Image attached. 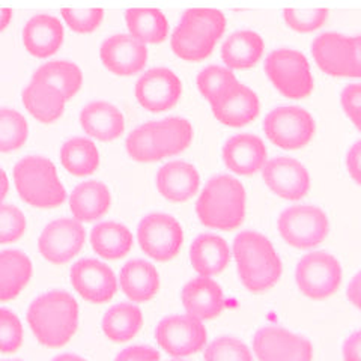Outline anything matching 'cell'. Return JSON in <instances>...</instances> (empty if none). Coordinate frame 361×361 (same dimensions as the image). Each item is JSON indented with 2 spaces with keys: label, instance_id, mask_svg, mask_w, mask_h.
Returning <instances> with one entry per match:
<instances>
[{
  "label": "cell",
  "instance_id": "obj_28",
  "mask_svg": "<svg viewBox=\"0 0 361 361\" xmlns=\"http://www.w3.org/2000/svg\"><path fill=\"white\" fill-rule=\"evenodd\" d=\"M264 38L253 30H236L221 45V59L229 70H248L262 59Z\"/></svg>",
  "mask_w": 361,
  "mask_h": 361
},
{
  "label": "cell",
  "instance_id": "obj_34",
  "mask_svg": "<svg viewBox=\"0 0 361 361\" xmlns=\"http://www.w3.org/2000/svg\"><path fill=\"white\" fill-rule=\"evenodd\" d=\"M143 325V313L134 302H119L107 310L103 331L111 342H128Z\"/></svg>",
  "mask_w": 361,
  "mask_h": 361
},
{
  "label": "cell",
  "instance_id": "obj_29",
  "mask_svg": "<svg viewBox=\"0 0 361 361\" xmlns=\"http://www.w3.org/2000/svg\"><path fill=\"white\" fill-rule=\"evenodd\" d=\"M21 98L26 110L42 123L56 122L65 111V97L58 87L45 82L32 80L23 90Z\"/></svg>",
  "mask_w": 361,
  "mask_h": 361
},
{
  "label": "cell",
  "instance_id": "obj_38",
  "mask_svg": "<svg viewBox=\"0 0 361 361\" xmlns=\"http://www.w3.org/2000/svg\"><path fill=\"white\" fill-rule=\"evenodd\" d=\"M126 148L134 161L154 163L163 160L154 139V122H146L133 130L127 137Z\"/></svg>",
  "mask_w": 361,
  "mask_h": 361
},
{
  "label": "cell",
  "instance_id": "obj_10",
  "mask_svg": "<svg viewBox=\"0 0 361 361\" xmlns=\"http://www.w3.org/2000/svg\"><path fill=\"white\" fill-rule=\"evenodd\" d=\"M142 250L158 262L173 259L184 243V231L179 221L164 212H154L142 219L137 228Z\"/></svg>",
  "mask_w": 361,
  "mask_h": 361
},
{
  "label": "cell",
  "instance_id": "obj_8",
  "mask_svg": "<svg viewBox=\"0 0 361 361\" xmlns=\"http://www.w3.org/2000/svg\"><path fill=\"white\" fill-rule=\"evenodd\" d=\"M157 343L175 358L193 355L207 346L208 331L203 321L188 313L166 316L155 329Z\"/></svg>",
  "mask_w": 361,
  "mask_h": 361
},
{
  "label": "cell",
  "instance_id": "obj_18",
  "mask_svg": "<svg viewBox=\"0 0 361 361\" xmlns=\"http://www.w3.org/2000/svg\"><path fill=\"white\" fill-rule=\"evenodd\" d=\"M212 115L226 127L240 128L255 121L261 103L253 89L236 80L209 104Z\"/></svg>",
  "mask_w": 361,
  "mask_h": 361
},
{
  "label": "cell",
  "instance_id": "obj_4",
  "mask_svg": "<svg viewBox=\"0 0 361 361\" xmlns=\"http://www.w3.org/2000/svg\"><path fill=\"white\" fill-rule=\"evenodd\" d=\"M14 184L21 200L35 208H56L66 200L58 169L49 158L27 155L14 167Z\"/></svg>",
  "mask_w": 361,
  "mask_h": 361
},
{
  "label": "cell",
  "instance_id": "obj_3",
  "mask_svg": "<svg viewBox=\"0 0 361 361\" xmlns=\"http://www.w3.org/2000/svg\"><path fill=\"white\" fill-rule=\"evenodd\" d=\"M245 188L231 175L211 178L196 203L200 223L211 229L232 231L240 228L245 217Z\"/></svg>",
  "mask_w": 361,
  "mask_h": 361
},
{
  "label": "cell",
  "instance_id": "obj_41",
  "mask_svg": "<svg viewBox=\"0 0 361 361\" xmlns=\"http://www.w3.org/2000/svg\"><path fill=\"white\" fill-rule=\"evenodd\" d=\"M283 18L288 27L300 33H309L316 29H319L325 25L329 18V9L318 8V9H295V8H285Z\"/></svg>",
  "mask_w": 361,
  "mask_h": 361
},
{
  "label": "cell",
  "instance_id": "obj_53",
  "mask_svg": "<svg viewBox=\"0 0 361 361\" xmlns=\"http://www.w3.org/2000/svg\"><path fill=\"white\" fill-rule=\"evenodd\" d=\"M65 358H80V357L71 355V354H68V355H59V357H58V360H65Z\"/></svg>",
  "mask_w": 361,
  "mask_h": 361
},
{
  "label": "cell",
  "instance_id": "obj_11",
  "mask_svg": "<svg viewBox=\"0 0 361 361\" xmlns=\"http://www.w3.org/2000/svg\"><path fill=\"white\" fill-rule=\"evenodd\" d=\"M295 280L304 295L313 300L331 297L342 283V267L326 252H312L301 257Z\"/></svg>",
  "mask_w": 361,
  "mask_h": 361
},
{
  "label": "cell",
  "instance_id": "obj_47",
  "mask_svg": "<svg viewBox=\"0 0 361 361\" xmlns=\"http://www.w3.org/2000/svg\"><path fill=\"white\" fill-rule=\"evenodd\" d=\"M116 360L122 361H154V360H160V353L157 349L151 346H142V345H135V346H128L123 349L122 353L118 354Z\"/></svg>",
  "mask_w": 361,
  "mask_h": 361
},
{
  "label": "cell",
  "instance_id": "obj_37",
  "mask_svg": "<svg viewBox=\"0 0 361 361\" xmlns=\"http://www.w3.org/2000/svg\"><path fill=\"white\" fill-rule=\"evenodd\" d=\"M29 137L26 118L13 109H0V152L20 149Z\"/></svg>",
  "mask_w": 361,
  "mask_h": 361
},
{
  "label": "cell",
  "instance_id": "obj_49",
  "mask_svg": "<svg viewBox=\"0 0 361 361\" xmlns=\"http://www.w3.org/2000/svg\"><path fill=\"white\" fill-rule=\"evenodd\" d=\"M343 358L346 361L361 360V333L355 331L343 343Z\"/></svg>",
  "mask_w": 361,
  "mask_h": 361
},
{
  "label": "cell",
  "instance_id": "obj_26",
  "mask_svg": "<svg viewBox=\"0 0 361 361\" xmlns=\"http://www.w3.org/2000/svg\"><path fill=\"white\" fill-rule=\"evenodd\" d=\"M118 285L133 302L152 300L160 289V276L157 268L143 259H133L122 267Z\"/></svg>",
  "mask_w": 361,
  "mask_h": 361
},
{
  "label": "cell",
  "instance_id": "obj_43",
  "mask_svg": "<svg viewBox=\"0 0 361 361\" xmlns=\"http://www.w3.org/2000/svg\"><path fill=\"white\" fill-rule=\"evenodd\" d=\"M61 16L65 25L75 33H92L95 32L104 20L103 8L90 9H73L62 8Z\"/></svg>",
  "mask_w": 361,
  "mask_h": 361
},
{
  "label": "cell",
  "instance_id": "obj_42",
  "mask_svg": "<svg viewBox=\"0 0 361 361\" xmlns=\"http://www.w3.org/2000/svg\"><path fill=\"white\" fill-rule=\"evenodd\" d=\"M27 221L20 208L0 202V244L18 241L25 235Z\"/></svg>",
  "mask_w": 361,
  "mask_h": 361
},
{
  "label": "cell",
  "instance_id": "obj_20",
  "mask_svg": "<svg viewBox=\"0 0 361 361\" xmlns=\"http://www.w3.org/2000/svg\"><path fill=\"white\" fill-rule=\"evenodd\" d=\"M185 312L200 321L214 319L224 310V293L221 286L209 276L190 280L180 293Z\"/></svg>",
  "mask_w": 361,
  "mask_h": 361
},
{
  "label": "cell",
  "instance_id": "obj_14",
  "mask_svg": "<svg viewBox=\"0 0 361 361\" xmlns=\"http://www.w3.org/2000/svg\"><path fill=\"white\" fill-rule=\"evenodd\" d=\"M134 92L145 110L160 113L176 106L183 95V83L172 70L158 66L151 68L139 77Z\"/></svg>",
  "mask_w": 361,
  "mask_h": 361
},
{
  "label": "cell",
  "instance_id": "obj_1",
  "mask_svg": "<svg viewBox=\"0 0 361 361\" xmlns=\"http://www.w3.org/2000/svg\"><path fill=\"white\" fill-rule=\"evenodd\" d=\"M27 322L41 345L62 348L77 331L78 304L70 292L49 290L30 304Z\"/></svg>",
  "mask_w": 361,
  "mask_h": 361
},
{
  "label": "cell",
  "instance_id": "obj_39",
  "mask_svg": "<svg viewBox=\"0 0 361 361\" xmlns=\"http://www.w3.org/2000/svg\"><path fill=\"white\" fill-rule=\"evenodd\" d=\"M236 80L238 78H236L235 73L229 70L228 66L209 65L199 73L197 89L200 95L211 104L214 99H217V97L221 95L223 90L228 89Z\"/></svg>",
  "mask_w": 361,
  "mask_h": 361
},
{
  "label": "cell",
  "instance_id": "obj_51",
  "mask_svg": "<svg viewBox=\"0 0 361 361\" xmlns=\"http://www.w3.org/2000/svg\"><path fill=\"white\" fill-rule=\"evenodd\" d=\"M13 9L11 8H0V32L5 30L8 26L11 20H13Z\"/></svg>",
  "mask_w": 361,
  "mask_h": 361
},
{
  "label": "cell",
  "instance_id": "obj_50",
  "mask_svg": "<svg viewBox=\"0 0 361 361\" xmlns=\"http://www.w3.org/2000/svg\"><path fill=\"white\" fill-rule=\"evenodd\" d=\"M361 283H360V273L354 276V279L349 281L348 286V298L351 301L354 306L358 309L360 307V300H361Z\"/></svg>",
  "mask_w": 361,
  "mask_h": 361
},
{
  "label": "cell",
  "instance_id": "obj_36",
  "mask_svg": "<svg viewBox=\"0 0 361 361\" xmlns=\"http://www.w3.org/2000/svg\"><path fill=\"white\" fill-rule=\"evenodd\" d=\"M32 80L45 82L58 87L65 99H71L77 95L83 85V73L78 65L68 61H50L41 65L33 73Z\"/></svg>",
  "mask_w": 361,
  "mask_h": 361
},
{
  "label": "cell",
  "instance_id": "obj_45",
  "mask_svg": "<svg viewBox=\"0 0 361 361\" xmlns=\"http://www.w3.org/2000/svg\"><path fill=\"white\" fill-rule=\"evenodd\" d=\"M183 17L197 23L199 26L207 29L217 41L224 35L226 17L220 9L214 8H190Z\"/></svg>",
  "mask_w": 361,
  "mask_h": 361
},
{
  "label": "cell",
  "instance_id": "obj_17",
  "mask_svg": "<svg viewBox=\"0 0 361 361\" xmlns=\"http://www.w3.org/2000/svg\"><path fill=\"white\" fill-rule=\"evenodd\" d=\"M99 59L111 74L128 77L145 70L148 47L130 33H116L101 44Z\"/></svg>",
  "mask_w": 361,
  "mask_h": 361
},
{
  "label": "cell",
  "instance_id": "obj_16",
  "mask_svg": "<svg viewBox=\"0 0 361 361\" xmlns=\"http://www.w3.org/2000/svg\"><path fill=\"white\" fill-rule=\"evenodd\" d=\"M261 172L267 187L286 200H300L310 190L309 171L295 158L276 157L267 160Z\"/></svg>",
  "mask_w": 361,
  "mask_h": 361
},
{
  "label": "cell",
  "instance_id": "obj_27",
  "mask_svg": "<svg viewBox=\"0 0 361 361\" xmlns=\"http://www.w3.org/2000/svg\"><path fill=\"white\" fill-rule=\"evenodd\" d=\"M111 205V195L106 184L99 180H85L78 184L70 196L73 219L80 223L99 220L106 216Z\"/></svg>",
  "mask_w": 361,
  "mask_h": 361
},
{
  "label": "cell",
  "instance_id": "obj_19",
  "mask_svg": "<svg viewBox=\"0 0 361 361\" xmlns=\"http://www.w3.org/2000/svg\"><path fill=\"white\" fill-rule=\"evenodd\" d=\"M268 160L264 140L255 134H236L223 146V161L236 175H253L261 171Z\"/></svg>",
  "mask_w": 361,
  "mask_h": 361
},
{
  "label": "cell",
  "instance_id": "obj_15",
  "mask_svg": "<svg viewBox=\"0 0 361 361\" xmlns=\"http://www.w3.org/2000/svg\"><path fill=\"white\" fill-rule=\"evenodd\" d=\"M70 277L75 292L89 302H107L118 290L116 274L107 264L97 259L77 261L71 267Z\"/></svg>",
  "mask_w": 361,
  "mask_h": 361
},
{
  "label": "cell",
  "instance_id": "obj_33",
  "mask_svg": "<svg viewBox=\"0 0 361 361\" xmlns=\"http://www.w3.org/2000/svg\"><path fill=\"white\" fill-rule=\"evenodd\" d=\"M193 126L185 118L171 116L154 121V139L163 158L184 152L193 142Z\"/></svg>",
  "mask_w": 361,
  "mask_h": 361
},
{
  "label": "cell",
  "instance_id": "obj_32",
  "mask_svg": "<svg viewBox=\"0 0 361 361\" xmlns=\"http://www.w3.org/2000/svg\"><path fill=\"white\" fill-rule=\"evenodd\" d=\"M130 35L143 44H160L169 37V21L158 8H130L126 13Z\"/></svg>",
  "mask_w": 361,
  "mask_h": 361
},
{
  "label": "cell",
  "instance_id": "obj_5",
  "mask_svg": "<svg viewBox=\"0 0 361 361\" xmlns=\"http://www.w3.org/2000/svg\"><path fill=\"white\" fill-rule=\"evenodd\" d=\"M269 82L279 92L290 99L306 98L313 92L314 78L306 56L293 49L271 51L264 63Z\"/></svg>",
  "mask_w": 361,
  "mask_h": 361
},
{
  "label": "cell",
  "instance_id": "obj_48",
  "mask_svg": "<svg viewBox=\"0 0 361 361\" xmlns=\"http://www.w3.org/2000/svg\"><path fill=\"white\" fill-rule=\"evenodd\" d=\"M348 173L357 184L361 183V142L357 140L346 154Z\"/></svg>",
  "mask_w": 361,
  "mask_h": 361
},
{
  "label": "cell",
  "instance_id": "obj_22",
  "mask_svg": "<svg viewBox=\"0 0 361 361\" xmlns=\"http://www.w3.org/2000/svg\"><path fill=\"white\" fill-rule=\"evenodd\" d=\"M83 131L99 142H111L121 137L126 130L122 111L107 101H92L80 111Z\"/></svg>",
  "mask_w": 361,
  "mask_h": 361
},
{
  "label": "cell",
  "instance_id": "obj_23",
  "mask_svg": "<svg viewBox=\"0 0 361 361\" xmlns=\"http://www.w3.org/2000/svg\"><path fill=\"white\" fill-rule=\"evenodd\" d=\"M200 185L197 169L187 161H171L157 173V188L171 202H185L193 197Z\"/></svg>",
  "mask_w": 361,
  "mask_h": 361
},
{
  "label": "cell",
  "instance_id": "obj_12",
  "mask_svg": "<svg viewBox=\"0 0 361 361\" xmlns=\"http://www.w3.org/2000/svg\"><path fill=\"white\" fill-rule=\"evenodd\" d=\"M253 351L262 361H309L313 358L309 338L276 325L256 331Z\"/></svg>",
  "mask_w": 361,
  "mask_h": 361
},
{
  "label": "cell",
  "instance_id": "obj_13",
  "mask_svg": "<svg viewBox=\"0 0 361 361\" xmlns=\"http://www.w3.org/2000/svg\"><path fill=\"white\" fill-rule=\"evenodd\" d=\"M86 231L75 219H59L45 226L39 241V253L54 265L70 262L85 245Z\"/></svg>",
  "mask_w": 361,
  "mask_h": 361
},
{
  "label": "cell",
  "instance_id": "obj_7",
  "mask_svg": "<svg viewBox=\"0 0 361 361\" xmlns=\"http://www.w3.org/2000/svg\"><path fill=\"white\" fill-rule=\"evenodd\" d=\"M264 131L271 143L281 149H300L309 145L316 131L310 113L298 106H281L271 110L264 121Z\"/></svg>",
  "mask_w": 361,
  "mask_h": 361
},
{
  "label": "cell",
  "instance_id": "obj_52",
  "mask_svg": "<svg viewBox=\"0 0 361 361\" xmlns=\"http://www.w3.org/2000/svg\"><path fill=\"white\" fill-rule=\"evenodd\" d=\"M8 191H9V179H8L6 172L2 167H0V202H4V199L8 195Z\"/></svg>",
  "mask_w": 361,
  "mask_h": 361
},
{
  "label": "cell",
  "instance_id": "obj_35",
  "mask_svg": "<svg viewBox=\"0 0 361 361\" xmlns=\"http://www.w3.org/2000/svg\"><path fill=\"white\" fill-rule=\"evenodd\" d=\"M61 163L74 176L92 175L99 166V151L87 137H73L61 148Z\"/></svg>",
  "mask_w": 361,
  "mask_h": 361
},
{
  "label": "cell",
  "instance_id": "obj_21",
  "mask_svg": "<svg viewBox=\"0 0 361 361\" xmlns=\"http://www.w3.org/2000/svg\"><path fill=\"white\" fill-rule=\"evenodd\" d=\"M65 30L61 20L49 14L33 16L23 29L25 49L38 59H47L62 47Z\"/></svg>",
  "mask_w": 361,
  "mask_h": 361
},
{
  "label": "cell",
  "instance_id": "obj_24",
  "mask_svg": "<svg viewBox=\"0 0 361 361\" xmlns=\"http://www.w3.org/2000/svg\"><path fill=\"white\" fill-rule=\"evenodd\" d=\"M217 39L211 33L199 26L197 23L180 17L179 25L171 37V47L173 53L187 62L205 61L216 47Z\"/></svg>",
  "mask_w": 361,
  "mask_h": 361
},
{
  "label": "cell",
  "instance_id": "obj_46",
  "mask_svg": "<svg viewBox=\"0 0 361 361\" xmlns=\"http://www.w3.org/2000/svg\"><path fill=\"white\" fill-rule=\"evenodd\" d=\"M341 104L345 115L357 130H361V85L353 83L343 87L341 94Z\"/></svg>",
  "mask_w": 361,
  "mask_h": 361
},
{
  "label": "cell",
  "instance_id": "obj_25",
  "mask_svg": "<svg viewBox=\"0 0 361 361\" xmlns=\"http://www.w3.org/2000/svg\"><path fill=\"white\" fill-rule=\"evenodd\" d=\"M232 252L221 236L202 233L190 247V262L199 276H216L229 265Z\"/></svg>",
  "mask_w": 361,
  "mask_h": 361
},
{
  "label": "cell",
  "instance_id": "obj_44",
  "mask_svg": "<svg viewBox=\"0 0 361 361\" xmlns=\"http://www.w3.org/2000/svg\"><path fill=\"white\" fill-rule=\"evenodd\" d=\"M23 345V324L9 309L0 307V353H16Z\"/></svg>",
  "mask_w": 361,
  "mask_h": 361
},
{
  "label": "cell",
  "instance_id": "obj_40",
  "mask_svg": "<svg viewBox=\"0 0 361 361\" xmlns=\"http://www.w3.org/2000/svg\"><path fill=\"white\" fill-rule=\"evenodd\" d=\"M203 357L208 361H250L253 354L248 346L235 337L223 336L203 348Z\"/></svg>",
  "mask_w": 361,
  "mask_h": 361
},
{
  "label": "cell",
  "instance_id": "obj_6",
  "mask_svg": "<svg viewBox=\"0 0 361 361\" xmlns=\"http://www.w3.org/2000/svg\"><path fill=\"white\" fill-rule=\"evenodd\" d=\"M312 56L321 71L331 77H361V38L325 32L312 42Z\"/></svg>",
  "mask_w": 361,
  "mask_h": 361
},
{
  "label": "cell",
  "instance_id": "obj_9",
  "mask_svg": "<svg viewBox=\"0 0 361 361\" xmlns=\"http://www.w3.org/2000/svg\"><path fill=\"white\" fill-rule=\"evenodd\" d=\"M330 231L326 214L313 205L289 207L279 217V232L289 245L313 248L321 244Z\"/></svg>",
  "mask_w": 361,
  "mask_h": 361
},
{
  "label": "cell",
  "instance_id": "obj_31",
  "mask_svg": "<svg viewBox=\"0 0 361 361\" xmlns=\"http://www.w3.org/2000/svg\"><path fill=\"white\" fill-rule=\"evenodd\" d=\"M90 244L98 256L109 261H116L130 253L133 233L126 224L116 221L98 223L90 232Z\"/></svg>",
  "mask_w": 361,
  "mask_h": 361
},
{
  "label": "cell",
  "instance_id": "obj_30",
  "mask_svg": "<svg viewBox=\"0 0 361 361\" xmlns=\"http://www.w3.org/2000/svg\"><path fill=\"white\" fill-rule=\"evenodd\" d=\"M32 277V261L20 250L0 252V301H11L26 288Z\"/></svg>",
  "mask_w": 361,
  "mask_h": 361
},
{
  "label": "cell",
  "instance_id": "obj_2",
  "mask_svg": "<svg viewBox=\"0 0 361 361\" xmlns=\"http://www.w3.org/2000/svg\"><path fill=\"white\" fill-rule=\"evenodd\" d=\"M232 253L243 285L250 292L273 288L283 271L281 259L265 235L244 231L236 235Z\"/></svg>",
  "mask_w": 361,
  "mask_h": 361
}]
</instances>
